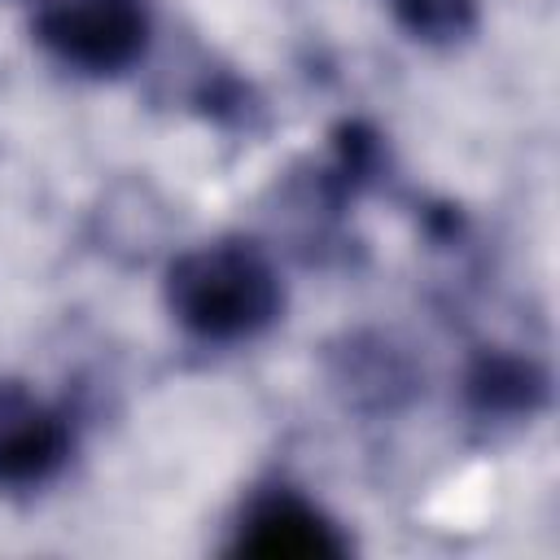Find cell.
Listing matches in <instances>:
<instances>
[{
    "instance_id": "obj_1",
    "label": "cell",
    "mask_w": 560,
    "mask_h": 560,
    "mask_svg": "<svg viewBox=\"0 0 560 560\" xmlns=\"http://www.w3.org/2000/svg\"><path fill=\"white\" fill-rule=\"evenodd\" d=\"M171 306L192 332L210 341H236L276 315L280 284L258 249L210 245L171 271Z\"/></svg>"
},
{
    "instance_id": "obj_2",
    "label": "cell",
    "mask_w": 560,
    "mask_h": 560,
    "mask_svg": "<svg viewBox=\"0 0 560 560\" xmlns=\"http://www.w3.org/2000/svg\"><path fill=\"white\" fill-rule=\"evenodd\" d=\"M44 44L92 74L122 70L144 48V4L140 0H52L39 18Z\"/></svg>"
},
{
    "instance_id": "obj_3",
    "label": "cell",
    "mask_w": 560,
    "mask_h": 560,
    "mask_svg": "<svg viewBox=\"0 0 560 560\" xmlns=\"http://www.w3.org/2000/svg\"><path fill=\"white\" fill-rule=\"evenodd\" d=\"M66 459V424L26 398L22 389L0 394V481H44Z\"/></svg>"
},
{
    "instance_id": "obj_4",
    "label": "cell",
    "mask_w": 560,
    "mask_h": 560,
    "mask_svg": "<svg viewBox=\"0 0 560 560\" xmlns=\"http://www.w3.org/2000/svg\"><path fill=\"white\" fill-rule=\"evenodd\" d=\"M249 551L262 556H324V551H341V542L332 538V525L319 521V512H311L302 499H267L254 516H249V534H245Z\"/></svg>"
},
{
    "instance_id": "obj_5",
    "label": "cell",
    "mask_w": 560,
    "mask_h": 560,
    "mask_svg": "<svg viewBox=\"0 0 560 560\" xmlns=\"http://www.w3.org/2000/svg\"><path fill=\"white\" fill-rule=\"evenodd\" d=\"M416 35H455L468 22V0H394Z\"/></svg>"
}]
</instances>
